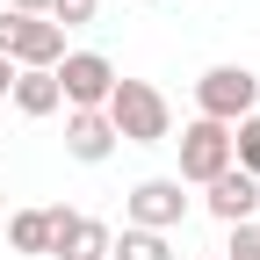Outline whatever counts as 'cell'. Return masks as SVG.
Masks as SVG:
<instances>
[{"instance_id":"obj_1","label":"cell","mask_w":260,"mask_h":260,"mask_svg":"<svg viewBox=\"0 0 260 260\" xmlns=\"http://www.w3.org/2000/svg\"><path fill=\"white\" fill-rule=\"evenodd\" d=\"M102 116L116 130V145H167L174 138V102L152 80H116V94H109Z\"/></svg>"},{"instance_id":"obj_2","label":"cell","mask_w":260,"mask_h":260,"mask_svg":"<svg viewBox=\"0 0 260 260\" xmlns=\"http://www.w3.org/2000/svg\"><path fill=\"white\" fill-rule=\"evenodd\" d=\"M0 58L15 65V73H58L65 29H58L51 15H15V8H0Z\"/></svg>"},{"instance_id":"obj_3","label":"cell","mask_w":260,"mask_h":260,"mask_svg":"<svg viewBox=\"0 0 260 260\" xmlns=\"http://www.w3.org/2000/svg\"><path fill=\"white\" fill-rule=\"evenodd\" d=\"M195 116L203 123H246V116H260V80L246 73V65H210L203 80H195Z\"/></svg>"},{"instance_id":"obj_4","label":"cell","mask_w":260,"mask_h":260,"mask_svg":"<svg viewBox=\"0 0 260 260\" xmlns=\"http://www.w3.org/2000/svg\"><path fill=\"white\" fill-rule=\"evenodd\" d=\"M123 224H130V232H181V224H188V188L174 181V174H152V181H138V188H130L123 195Z\"/></svg>"},{"instance_id":"obj_5","label":"cell","mask_w":260,"mask_h":260,"mask_svg":"<svg viewBox=\"0 0 260 260\" xmlns=\"http://www.w3.org/2000/svg\"><path fill=\"white\" fill-rule=\"evenodd\" d=\"M58 94H65V109H109V94H116V65L102 58V51H65L58 58Z\"/></svg>"},{"instance_id":"obj_6","label":"cell","mask_w":260,"mask_h":260,"mask_svg":"<svg viewBox=\"0 0 260 260\" xmlns=\"http://www.w3.org/2000/svg\"><path fill=\"white\" fill-rule=\"evenodd\" d=\"M224 167H232V130H224V123H203V116H195L188 130H181V188H210Z\"/></svg>"},{"instance_id":"obj_7","label":"cell","mask_w":260,"mask_h":260,"mask_svg":"<svg viewBox=\"0 0 260 260\" xmlns=\"http://www.w3.org/2000/svg\"><path fill=\"white\" fill-rule=\"evenodd\" d=\"M109 239H116V232H109L102 217L51 203V260H109Z\"/></svg>"},{"instance_id":"obj_8","label":"cell","mask_w":260,"mask_h":260,"mask_svg":"<svg viewBox=\"0 0 260 260\" xmlns=\"http://www.w3.org/2000/svg\"><path fill=\"white\" fill-rule=\"evenodd\" d=\"M203 210L224 224V232H232V224H253V217H260V181L239 174V167H224V174L203 188Z\"/></svg>"},{"instance_id":"obj_9","label":"cell","mask_w":260,"mask_h":260,"mask_svg":"<svg viewBox=\"0 0 260 260\" xmlns=\"http://www.w3.org/2000/svg\"><path fill=\"white\" fill-rule=\"evenodd\" d=\"M65 152L80 159V167H102V159L116 152V130L102 109H65Z\"/></svg>"},{"instance_id":"obj_10","label":"cell","mask_w":260,"mask_h":260,"mask_svg":"<svg viewBox=\"0 0 260 260\" xmlns=\"http://www.w3.org/2000/svg\"><path fill=\"white\" fill-rule=\"evenodd\" d=\"M8 102H15L22 116H58V109H65V94H58V80H51V73H15Z\"/></svg>"},{"instance_id":"obj_11","label":"cell","mask_w":260,"mask_h":260,"mask_svg":"<svg viewBox=\"0 0 260 260\" xmlns=\"http://www.w3.org/2000/svg\"><path fill=\"white\" fill-rule=\"evenodd\" d=\"M109 260H174V239L167 232H130L123 224V232L109 239Z\"/></svg>"},{"instance_id":"obj_12","label":"cell","mask_w":260,"mask_h":260,"mask_svg":"<svg viewBox=\"0 0 260 260\" xmlns=\"http://www.w3.org/2000/svg\"><path fill=\"white\" fill-rule=\"evenodd\" d=\"M8 246L15 253H51V210H15L8 217Z\"/></svg>"},{"instance_id":"obj_13","label":"cell","mask_w":260,"mask_h":260,"mask_svg":"<svg viewBox=\"0 0 260 260\" xmlns=\"http://www.w3.org/2000/svg\"><path fill=\"white\" fill-rule=\"evenodd\" d=\"M232 167L260 181V116H246V123H232Z\"/></svg>"},{"instance_id":"obj_14","label":"cell","mask_w":260,"mask_h":260,"mask_svg":"<svg viewBox=\"0 0 260 260\" xmlns=\"http://www.w3.org/2000/svg\"><path fill=\"white\" fill-rule=\"evenodd\" d=\"M217 260H260V224H232V239H224Z\"/></svg>"},{"instance_id":"obj_15","label":"cell","mask_w":260,"mask_h":260,"mask_svg":"<svg viewBox=\"0 0 260 260\" xmlns=\"http://www.w3.org/2000/svg\"><path fill=\"white\" fill-rule=\"evenodd\" d=\"M94 8H102V0H51V22H58V29H87Z\"/></svg>"},{"instance_id":"obj_16","label":"cell","mask_w":260,"mask_h":260,"mask_svg":"<svg viewBox=\"0 0 260 260\" xmlns=\"http://www.w3.org/2000/svg\"><path fill=\"white\" fill-rule=\"evenodd\" d=\"M15 15H51V0H8Z\"/></svg>"},{"instance_id":"obj_17","label":"cell","mask_w":260,"mask_h":260,"mask_svg":"<svg viewBox=\"0 0 260 260\" xmlns=\"http://www.w3.org/2000/svg\"><path fill=\"white\" fill-rule=\"evenodd\" d=\"M8 87H15V65H8V58H0V102H8Z\"/></svg>"},{"instance_id":"obj_18","label":"cell","mask_w":260,"mask_h":260,"mask_svg":"<svg viewBox=\"0 0 260 260\" xmlns=\"http://www.w3.org/2000/svg\"><path fill=\"white\" fill-rule=\"evenodd\" d=\"M0 217H8V188H0Z\"/></svg>"},{"instance_id":"obj_19","label":"cell","mask_w":260,"mask_h":260,"mask_svg":"<svg viewBox=\"0 0 260 260\" xmlns=\"http://www.w3.org/2000/svg\"><path fill=\"white\" fill-rule=\"evenodd\" d=\"M138 8H159V0H138Z\"/></svg>"},{"instance_id":"obj_20","label":"cell","mask_w":260,"mask_h":260,"mask_svg":"<svg viewBox=\"0 0 260 260\" xmlns=\"http://www.w3.org/2000/svg\"><path fill=\"white\" fill-rule=\"evenodd\" d=\"M0 8H8V0H0Z\"/></svg>"}]
</instances>
